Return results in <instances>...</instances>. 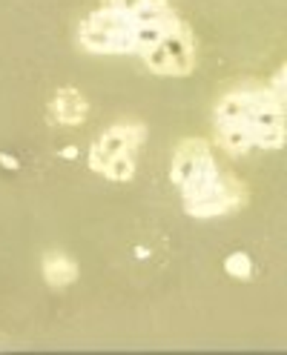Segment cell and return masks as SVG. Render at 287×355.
I'll list each match as a JSON object with an SVG mask.
<instances>
[{"label":"cell","mask_w":287,"mask_h":355,"mask_svg":"<svg viewBox=\"0 0 287 355\" xmlns=\"http://www.w3.org/2000/svg\"><path fill=\"white\" fill-rule=\"evenodd\" d=\"M284 75L287 69L281 66L268 86L241 83L215 101L213 129L218 146L230 155H247L253 149L276 152L284 146Z\"/></svg>","instance_id":"1"},{"label":"cell","mask_w":287,"mask_h":355,"mask_svg":"<svg viewBox=\"0 0 287 355\" xmlns=\"http://www.w3.org/2000/svg\"><path fill=\"white\" fill-rule=\"evenodd\" d=\"M181 26L170 0H147L136 9L98 6L81 20L75 40L90 55H144Z\"/></svg>","instance_id":"2"},{"label":"cell","mask_w":287,"mask_h":355,"mask_svg":"<svg viewBox=\"0 0 287 355\" xmlns=\"http://www.w3.org/2000/svg\"><path fill=\"white\" fill-rule=\"evenodd\" d=\"M170 181L181 189L184 212L198 220L233 215L247 204V187L218 169L204 138H184L175 146Z\"/></svg>","instance_id":"3"},{"label":"cell","mask_w":287,"mask_h":355,"mask_svg":"<svg viewBox=\"0 0 287 355\" xmlns=\"http://www.w3.org/2000/svg\"><path fill=\"white\" fill-rule=\"evenodd\" d=\"M144 66L152 75H161V78H187L195 72V32L192 26L184 20V26L179 32L167 35L158 46H152L149 52L141 55Z\"/></svg>","instance_id":"4"},{"label":"cell","mask_w":287,"mask_h":355,"mask_svg":"<svg viewBox=\"0 0 287 355\" xmlns=\"http://www.w3.org/2000/svg\"><path fill=\"white\" fill-rule=\"evenodd\" d=\"M144 138H147V129L141 123H136V121L109 126L90 149V169L101 172L104 164L109 158H115V155H136V149L144 144Z\"/></svg>","instance_id":"5"},{"label":"cell","mask_w":287,"mask_h":355,"mask_svg":"<svg viewBox=\"0 0 287 355\" xmlns=\"http://www.w3.org/2000/svg\"><path fill=\"white\" fill-rule=\"evenodd\" d=\"M49 115L55 123L60 126H81L86 118H90V101H86L78 89L72 86H60L52 95L49 103Z\"/></svg>","instance_id":"6"},{"label":"cell","mask_w":287,"mask_h":355,"mask_svg":"<svg viewBox=\"0 0 287 355\" xmlns=\"http://www.w3.org/2000/svg\"><path fill=\"white\" fill-rule=\"evenodd\" d=\"M40 272L43 278H47L49 286H55V290H63V286H69L78 281V263L66 255V252H47L40 258Z\"/></svg>","instance_id":"7"},{"label":"cell","mask_w":287,"mask_h":355,"mask_svg":"<svg viewBox=\"0 0 287 355\" xmlns=\"http://www.w3.org/2000/svg\"><path fill=\"white\" fill-rule=\"evenodd\" d=\"M104 175L106 181H118V184H126L136 178V155H115L104 164V169L98 172Z\"/></svg>","instance_id":"8"},{"label":"cell","mask_w":287,"mask_h":355,"mask_svg":"<svg viewBox=\"0 0 287 355\" xmlns=\"http://www.w3.org/2000/svg\"><path fill=\"white\" fill-rule=\"evenodd\" d=\"M224 272L230 278H238V281H247L253 275V258L247 252H230L224 258Z\"/></svg>","instance_id":"9"},{"label":"cell","mask_w":287,"mask_h":355,"mask_svg":"<svg viewBox=\"0 0 287 355\" xmlns=\"http://www.w3.org/2000/svg\"><path fill=\"white\" fill-rule=\"evenodd\" d=\"M147 3V0H101V6H109V9H136Z\"/></svg>","instance_id":"10"},{"label":"cell","mask_w":287,"mask_h":355,"mask_svg":"<svg viewBox=\"0 0 287 355\" xmlns=\"http://www.w3.org/2000/svg\"><path fill=\"white\" fill-rule=\"evenodd\" d=\"M0 164H3V166H9V169H17V166H20L15 158H9V155H0Z\"/></svg>","instance_id":"11"},{"label":"cell","mask_w":287,"mask_h":355,"mask_svg":"<svg viewBox=\"0 0 287 355\" xmlns=\"http://www.w3.org/2000/svg\"><path fill=\"white\" fill-rule=\"evenodd\" d=\"M60 155H63V158H75V146H66Z\"/></svg>","instance_id":"12"}]
</instances>
